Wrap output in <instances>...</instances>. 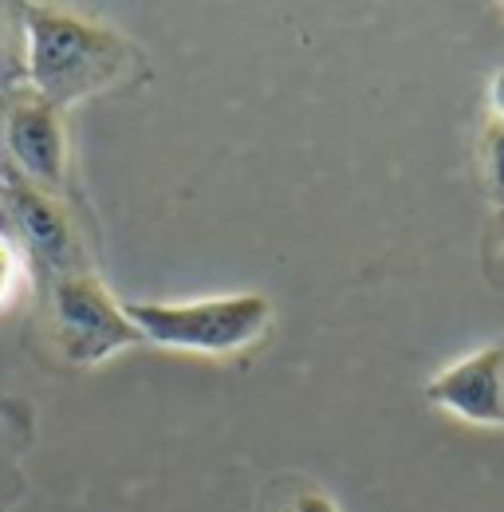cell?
<instances>
[{
    "label": "cell",
    "instance_id": "5",
    "mask_svg": "<svg viewBox=\"0 0 504 512\" xmlns=\"http://www.w3.org/2000/svg\"><path fill=\"white\" fill-rule=\"evenodd\" d=\"M0 233L16 241V249L36 272H48L52 284L75 272H91L79 229L63 205V197L32 190L28 182L0 170Z\"/></svg>",
    "mask_w": 504,
    "mask_h": 512
},
{
    "label": "cell",
    "instance_id": "1",
    "mask_svg": "<svg viewBox=\"0 0 504 512\" xmlns=\"http://www.w3.org/2000/svg\"><path fill=\"white\" fill-rule=\"evenodd\" d=\"M24 32H28V87L60 111L83 99L119 91L130 79L146 75L142 52L123 32L91 16L48 4H24Z\"/></svg>",
    "mask_w": 504,
    "mask_h": 512
},
{
    "label": "cell",
    "instance_id": "9",
    "mask_svg": "<svg viewBox=\"0 0 504 512\" xmlns=\"http://www.w3.org/2000/svg\"><path fill=\"white\" fill-rule=\"evenodd\" d=\"M28 272H32V264L16 249V241L8 233H0V312H8L20 300V292L28 284Z\"/></svg>",
    "mask_w": 504,
    "mask_h": 512
},
{
    "label": "cell",
    "instance_id": "8",
    "mask_svg": "<svg viewBox=\"0 0 504 512\" xmlns=\"http://www.w3.org/2000/svg\"><path fill=\"white\" fill-rule=\"evenodd\" d=\"M497 103H493V119L485 130V170H489V186L504 201V75H497L493 87Z\"/></svg>",
    "mask_w": 504,
    "mask_h": 512
},
{
    "label": "cell",
    "instance_id": "4",
    "mask_svg": "<svg viewBox=\"0 0 504 512\" xmlns=\"http://www.w3.org/2000/svg\"><path fill=\"white\" fill-rule=\"evenodd\" d=\"M0 170L52 197H63L67 190V119L28 83L0 95Z\"/></svg>",
    "mask_w": 504,
    "mask_h": 512
},
{
    "label": "cell",
    "instance_id": "10",
    "mask_svg": "<svg viewBox=\"0 0 504 512\" xmlns=\"http://www.w3.org/2000/svg\"><path fill=\"white\" fill-rule=\"evenodd\" d=\"M276 512H339V505L323 489H296L284 497V505Z\"/></svg>",
    "mask_w": 504,
    "mask_h": 512
},
{
    "label": "cell",
    "instance_id": "2",
    "mask_svg": "<svg viewBox=\"0 0 504 512\" xmlns=\"http://www.w3.org/2000/svg\"><path fill=\"white\" fill-rule=\"evenodd\" d=\"M134 327L146 343L193 351V355H237L252 347L268 323H272V300L260 292H237V296H205V300H130L126 304Z\"/></svg>",
    "mask_w": 504,
    "mask_h": 512
},
{
    "label": "cell",
    "instance_id": "6",
    "mask_svg": "<svg viewBox=\"0 0 504 512\" xmlns=\"http://www.w3.org/2000/svg\"><path fill=\"white\" fill-rule=\"evenodd\" d=\"M426 402L469 426L504 430V339L438 371L426 383Z\"/></svg>",
    "mask_w": 504,
    "mask_h": 512
},
{
    "label": "cell",
    "instance_id": "7",
    "mask_svg": "<svg viewBox=\"0 0 504 512\" xmlns=\"http://www.w3.org/2000/svg\"><path fill=\"white\" fill-rule=\"evenodd\" d=\"M28 83V32L24 4H0V95Z\"/></svg>",
    "mask_w": 504,
    "mask_h": 512
},
{
    "label": "cell",
    "instance_id": "3",
    "mask_svg": "<svg viewBox=\"0 0 504 512\" xmlns=\"http://www.w3.org/2000/svg\"><path fill=\"white\" fill-rule=\"evenodd\" d=\"M52 335L71 367H99L126 347L146 343L126 304L95 272H75L52 284Z\"/></svg>",
    "mask_w": 504,
    "mask_h": 512
}]
</instances>
